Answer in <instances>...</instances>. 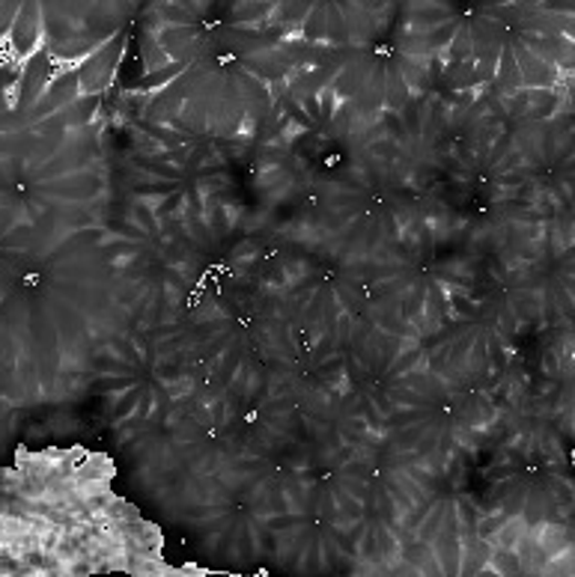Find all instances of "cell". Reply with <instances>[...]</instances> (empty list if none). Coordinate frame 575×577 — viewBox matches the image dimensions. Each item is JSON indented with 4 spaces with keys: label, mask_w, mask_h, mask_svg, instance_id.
Segmentation results:
<instances>
[{
    "label": "cell",
    "mask_w": 575,
    "mask_h": 577,
    "mask_svg": "<svg viewBox=\"0 0 575 577\" xmlns=\"http://www.w3.org/2000/svg\"><path fill=\"white\" fill-rule=\"evenodd\" d=\"M42 33H45V10L39 7V3H28V7H21V16L16 21V28L10 30V51L16 54L19 60L28 63L30 58H37L39 54V42H42Z\"/></svg>",
    "instance_id": "cell-1"
}]
</instances>
